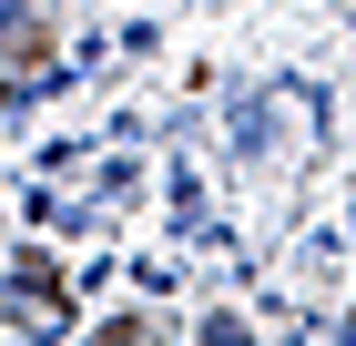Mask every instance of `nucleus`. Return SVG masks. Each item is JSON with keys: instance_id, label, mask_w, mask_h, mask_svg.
<instances>
[{"instance_id": "1", "label": "nucleus", "mask_w": 356, "mask_h": 346, "mask_svg": "<svg viewBox=\"0 0 356 346\" xmlns=\"http://www.w3.org/2000/svg\"><path fill=\"white\" fill-rule=\"evenodd\" d=\"M10 316H21L31 336H61V285L51 275H21V285H10Z\"/></svg>"}, {"instance_id": "2", "label": "nucleus", "mask_w": 356, "mask_h": 346, "mask_svg": "<svg viewBox=\"0 0 356 346\" xmlns=\"http://www.w3.org/2000/svg\"><path fill=\"white\" fill-rule=\"evenodd\" d=\"M92 346H143V316H112V326H92Z\"/></svg>"}]
</instances>
